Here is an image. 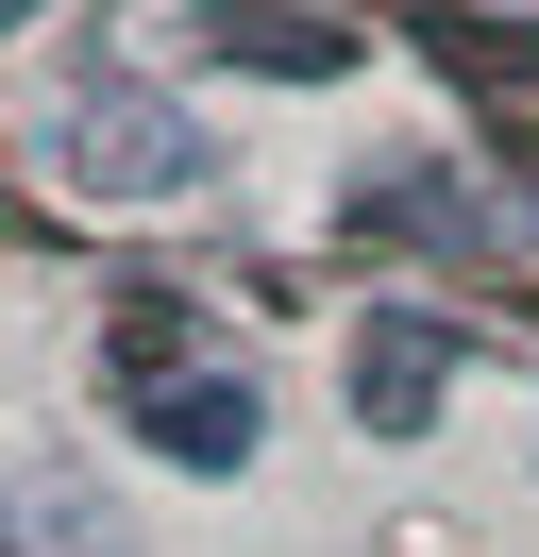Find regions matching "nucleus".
<instances>
[{
	"instance_id": "20e7f679",
	"label": "nucleus",
	"mask_w": 539,
	"mask_h": 557,
	"mask_svg": "<svg viewBox=\"0 0 539 557\" xmlns=\"http://www.w3.org/2000/svg\"><path fill=\"white\" fill-rule=\"evenodd\" d=\"M220 51H253V69H354V35H337V17H253V0L220 17Z\"/></svg>"
},
{
	"instance_id": "f03ea898",
	"label": "nucleus",
	"mask_w": 539,
	"mask_h": 557,
	"mask_svg": "<svg viewBox=\"0 0 539 557\" xmlns=\"http://www.w3.org/2000/svg\"><path fill=\"white\" fill-rule=\"evenodd\" d=\"M135 440H152L168 473H236V456H253V388L236 372H135Z\"/></svg>"
},
{
	"instance_id": "7ed1b4c3",
	"label": "nucleus",
	"mask_w": 539,
	"mask_h": 557,
	"mask_svg": "<svg viewBox=\"0 0 539 557\" xmlns=\"http://www.w3.org/2000/svg\"><path fill=\"white\" fill-rule=\"evenodd\" d=\"M438 372H455V338H438L422 305H388L354 338V422H371V440H422V422H438Z\"/></svg>"
},
{
	"instance_id": "f257e3e1",
	"label": "nucleus",
	"mask_w": 539,
	"mask_h": 557,
	"mask_svg": "<svg viewBox=\"0 0 539 557\" xmlns=\"http://www.w3.org/2000/svg\"><path fill=\"white\" fill-rule=\"evenodd\" d=\"M51 170L85 203H186L202 186V119L186 102H135V85H67L51 102Z\"/></svg>"
}]
</instances>
